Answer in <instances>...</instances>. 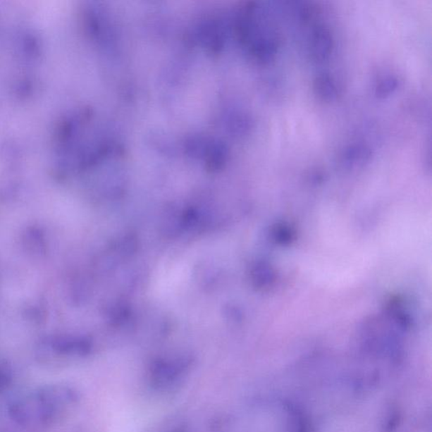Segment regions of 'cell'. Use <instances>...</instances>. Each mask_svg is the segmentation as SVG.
<instances>
[{
	"mask_svg": "<svg viewBox=\"0 0 432 432\" xmlns=\"http://www.w3.org/2000/svg\"><path fill=\"white\" fill-rule=\"evenodd\" d=\"M279 47L280 41L275 35L261 37L252 47V56L260 63H271L276 58Z\"/></svg>",
	"mask_w": 432,
	"mask_h": 432,
	"instance_id": "cell-5",
	"label": "cell"
},
{
	"mask_svg": "<svg viewBox=\"0 0 432 432\" xmlns=\"http://www.w3.org/2000/svg\"><path fill=\"white\" fill-rule=\"evenodd\" d=\"M12 376L7 369L0 366V393L6 390L11 383Z\"/></svg>",
	"mask_w": 432,
	"mask_h": 432,
	"instance_id": "cell-7",
	"label": "cell"
},
{
	"mask_svg": "<svg viewBox=\"0 0 432 432\" xmlns=\"http://www.w3.org/2000/svg\"><path fill=\"white\" fill-rule=\"evenodd\" d=\"M312 92L318 100L331 104L338 100L341 91L339 85L329 73H320L312 81Z\"/></svg>",
	"mask_w": 432,
	"mask_h": 432,
	"instance_id": "cell-4",
	"label": "cell"
},
{
	"mask_svg": "<svg viewBox=\"0 0 432 432\" xmlns=\"http://www.w3.org/2000/svg\"><path fill=\"white\" fill-rule=\"evenodd\" d=\"M76 393L63 384H49L21 395L8 405L16 424L29 429L46 428L68 416L77 402Z\"/></svg>",
	"mask_w": 432,
	"mask_h": 432,
	"instance_id": "cell-1",
	"label": "cell"
},
{
	"mask_svg": "<svg viewBox=\"0 0 432 432\" xmlns=\"http://www.w3.org/2000/svg\"><path fill=\"white\" fill-rule=\"evenodd\" d=\"M400 83V80L395 75H381L378 80L375 81V97L380 100L386 99L397 91Z\"/></svg>",
	"mask_w": 432,
	"mask_h": 432,
	"instance_id": "cell-6",
	"label": "cell"
},
{
	"mask_svg": "<svg viewBox=\"0 0 432 432\" xmlns=\"http://www.w3.org/2000/svg\"><path fill=\"white\" fill-rule=\"evenodd\" d=\"M372 151L369 144L354 143L341 152L340 164L346 169L360 168L371 159Z\"/></svg>",
	"mask_w": 432,
	"mask_h": 432,
	"instance_id": "cell-3",
	"label": "cell"
},
{
	"mask_svg": "<svg viewBox=\"0 0 432 432\" xmlns=\"http://www.w3.org/2000/svg\"><path fill=\"white\" fill-rule=\"evenodd\" d=\"M335 38L328 27L318 25L309 38V54L312 61L322 63L328 61L335 49Z\"/></svg>",
	"mask_w": 432,
	"mask_h": 432,
	"instance_id": "cell-2",
	"label": "cell"
}]
</instances>
